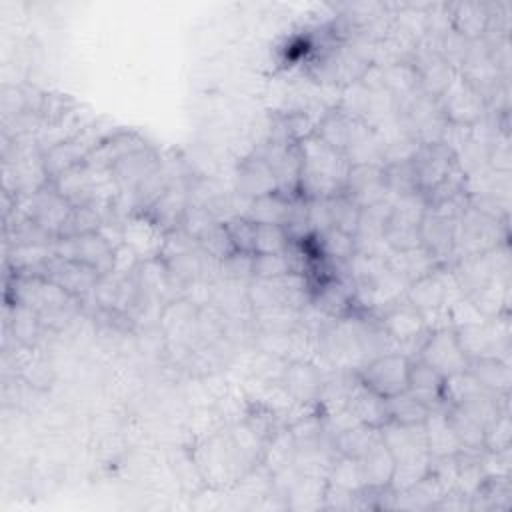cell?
I'll return each mask as SVG.
<instances>
[{
  "label": "cell",
  "mask_w": 512,
  "mask_h": 512,
  "mask_svg": "<svg viewBox=\"0 0 512 512\" xmlns=\"http://www.w3.org/2000/svg\"><path fill=\"white\" fill-rule=\"evenodd\" d=\"M408 370L410 356L400 350H392L368 360L356 370V376L366 388L386 400L408 390Z\"/></svg>",
  "instance_id": "7"
},
{
  "label": "cell",
  "mask_w": 512,
  "mask_h": 512,
  "mask_svg": "<svg viewBox=\"0 0 512 512\" xmlns=\"http://www.w3.org/2000/svg\"><path fill=\"white\" fill-rule=\"evenodd\" d=\"M198 244H200V248H202L208 256H212V258L218 260V262L236 252V250H234V244H232V240H230V236H228V230H226V226H224L222 220L216 222L212 228H208V230L198 238Z\"/></svg>",
  "instance_id": "42"
},
{
  "label": "cell",
  "mask_w": 512,
  "mask_h": 512,
  "mask_svg": "<svg viewBox=\"0 0 512 512\" xmlns=\"http://www.w3.org/2000/svg\"><path fill=\"white\" fill-rule=\"evenodd\" d=\"M6 296L8 302L32 308L40 316L44 328L50 330L66 328L84 304L80 298L38 274H14Z\"/></svg>",
  "instance_id": "1"
},
{
  "label": "cell",
  "mask_w": 512,
  "mask_h": 512,
  "mask_svg": "<svg viewBox=\"0 0 512 512\" xmlns=\"http://www.w3.org/2000/svg\"><path fill=\"white\" fill-rule=\"evenodd\" d=\"M290 262L284 252L280 254H254L252 256V278L272 280L290 274Z\"/></svg>",
  "instance_id": "44"
},
{
  "label": "cell",
  "mask_w": 512,
  "mask_h": 512,
  "mask_svg": "<svg viewBox=\"0 0 512 512\" xmlns=\"http://www.w3.org/2000/svg\"><path fill=\"white\" fill-rule=\"evenodd\" d=\"M300 144V184L298 194L314 200V198H332L342 194L344 182L350 170V162L346 156L328 144H324L318 136H308Z\"/></svg>",
  "instance_id": "2"
},
{
  "label": "cell",
  "mask_w": 512,
  "mask_h": 512,
  "mask_svg": "<svg viewBox=\"0 0 512 512\" xmlns=\"http://www.w3.org/2000/svg\"><path fill=\"white\" fill-rule=\"evenodd\" d=\"M466 370L472 374V378L490 394H508L512 376H510V364L498 356H478L468 358Z\"/></svg>",
  "instance_id": "25"
},
{
  "label": "cell",
  "mask_w": 512,
  "mask_h": 512,
  "mask_svg": "<svg viewBox=\"0 0 512 512\" xmlns=\"http://www.w3.org/2000/svg\"><path fill=\"white\" fill-rule=\"evenodd\" d=\"M346 410L354 416L356 422L376 426L380 428L382 424L388 422V412H386V400L366 388L358 376L354 378L348 398H346Z\"/></svg>",
  "instance_id": "23"
},
{
  "label": "cell",
  "mask_w": 512,
  "mask_h": 512,
  "mask_svg": "<svg viewBox=\"0 0 512 512\" xmlns=\"http://www.w3.org/2000/svg\"><path fill=\"white\" fill-rule=\"evenodd\" d=\"M510 414L508 410L502 412L488 428H486V436H484V450H506L510 448Z\"/></svg>",
  "instance_id": "47"
},
{
  "label": "cell",
  "mask_w": 512,
  "mask_h": 512,
  "mask_svg": "<svg viewBox=\"0 0 512 512\" xmlns=\"http://www.w3.org/2000/svg\"><path fill=\"white\" fill-rule=\"evenodd\" d=\"M252 256L244 252H234L218 262V280L248 284L252 280Z\"/></svg>",
  "instance_id": "43"
},
{
  "label": "cell",
  "mask_w": 512,
  "mask_h": 512,
  "mask_svg": "<svg viewBox=\"0 0 512 512\" xmlns=\"http://www.w3.org/2000/svg\"><path fill=\"white\" fill-rule=\"evenodd\" d=\"M412 166L418 180V190L422 194L430 192L440 184L452 170L458 168L456 154L442 142L420 144L412 156Z\"/></svg>",
  "instance_id": "12"
},
{
  "label": "cell",
  "mask_w": 512,
  "mask_h": 512,
  "mask_svg": "<svg viewBox=\"0 0 512 512\" xmlns=\"http://www.w3.org/2000/svg\"><path fill=\"white\" fill-rule=\"evenodd\" d=\"M296 462V442L290 432V428H278L266 442L264 446V456H262V466L270 472L276 474Z\"/></svg>",
  "instance_id": "33"
},
{
  "label": "cell",
  "mask_w": 512,
  "mask_h": 512,
  "mask_svg": "<svg viewBox=\"0 0 512 512\" xmlns=\"http://www.w3.org/2000/svg\"><path fill=\"white\" fill-rule=\"evenodd\" d=\"M324 382H326V376L316 362L308 358L284 362L280 384L284 386L286 394L298 404H304V406L316 404Z\"/></svg>",
  "instance_id": "14"
},
{
  "label": "cell",
  "mask_w": 512,
  "mask_h": 512,
  "mask_svg": "<svg viewBox=\"0 0 512 512\" xmlns=\"http://www.w3.org/2000/svg\"><path fill=\"white\" fill-rule=\"evenodd\" d=\"M380 436L396 462L428 454L424 424H398L388 420L380 426Z\"/></svg>",
  "instance_id": "21"
},
{
  "label": "cell",
  "mask_w": 512,
  "mask_h": 512,
  "mask_svg": "<svg viewBox=\"0 0 512 512\" xmlns=\"http://www.w3.org/2000/svg\"><path fill=\"white\" fill-rule=\"evenodd\" d=\"M290 242L284 226L254 224V254H280Z\"/></svg>",
  "instance_id": "41"
},
{
  "label": "cell",
  "mask_w": 512,
  "mask_h": 512,
  "mask_svg": "<svg viewBox=\"0 0 512 512\" xmlns=\"http://www.w3.org/2000/svg\"><path fill=\"white\" fill-rule=\"evenodd\" d=\"M392 268L410 284L412 280L430 274L436 266H440L422 246L404 250V252H392L388 256Z\"/></svg>",
  "instance_id": "34"
},
{
  "label": "cell",
  "mask_w": 512,
  "mask_h": 512,
  "mask_svg": "<svg viewBox=\"0 0 512 512\" xmlns=\"http://www.w3.org/2000/svg\"><path fill=\"white\" fill-rule=\"evenodd\" d=\"M292 198L282 192H270L264 196H258L246 204L244 218H248L254 224H278L284 226L292 208Z\"/></svg>",
  "instance_id": "29"
},
{
  "label": "cell",
  "mask_w": 512,
  "mask_h": 512,
  "mask_svg": "<svg viewBox=\"0 0 512 512\" xmlns=\"http://www.w3.org/2000/svg\"><path fill=\"white\" fill-rule=\"evenodd\" d=\"M444 382L446 378L420 358H410L408 390L420 398L430 410L444 406Z\"/></svg>",
  "instance_id": "22"
},
{
  "label": "cell",
  "mask_w": 512,
  "mask_h": 512,
  "mask_svg": "<svg viewBox=\"0 0 512 512\" xmlns=\"http://www.w3.org/2000/svg\"><path fill=\"white\" fill-rule=\"evenodd\" d=\"M454 244H456V222L426 210L420 222V246L438 264H450L454 258Z\"/></svg>",
  "instance_id": "18"
},
{
  "label": "cell",
  "mask_w": 512,
  "mask_h": 512,
  "mask_svg": "<svg viewBox=\"0 0 512 512\" xmlns=\"http://www.w3.org/2000/svg\"><path fill=\"white\" fill-rule=\"evenodd\" d=\"M416 358L430 364L444 378L464 372L468 366V356L464 354L452 326H442V328L430 330L424 336L422 344L418 346Z\"/></svg>",
  "instance_id": "9"
},
{
  "label": "cell",
  "mask_w": 512,
  "mask_h": 512,
  "mask_svg": "<svg viewBox=\"0 0 512 512\" xmlns=\"http://www.w3.org/2000/svg\"><path fill=\"white\" fill-rule=\"evenodd\" d=\"M426 208L428 204L422 192L390 200L384 240L392 252H404L420 246V222Z\"/></svg>",
  "instance_id": "4"
},
{
  "label": "cell",
  "mask_w": 512,
  "mask_h": 512,
  "mask_svg": "<svg viewBox=\"0 0 512 512\" xmlns=\"http://www.w3.org/2000/svg\"><path fill=\"white\" fill-rule=\"evenodd\" d=\"M446 406V404H444ZM444 406L432 408L430 414L424 420V430H426V444H428V454L432 458H446V456H456L462 446L458 438L454 436L448 420H446V410Z\"/></svg>",
  "instance_id": "28"
},
{
  "label": "cell",
  "mask_w": 512,
  "mask_h": 512,
  "mask_svg": "<svg viewBox=\"0 0 512 512\" xmlns=\"http://www.w3.org/2000/svg\"><path fill=\"white\" fill-rule=\"evenodd\" d=\"M52 250L58 258L80 262L98 276L110 274L116 266V246L102 232H86L56 238Z\"/></svg>",
  "instance_id": "6"
},
{
  "label": "cell",
  "mask_w": 512,
  "mask_h": 512,
  "mask_svg": "<svg viewBox=\"0 0 512 512\" xmlns=\"http://www.w3.org/2000/svg\"><path fill=\"white\" fill-rule=\"evenodd\" d=\"M450 12V24L452 30L464 36L466 40H482L488 24H490V4L482 2H458V4H448Z\"/></svg>",
  "instance_id": "24"
},
{
  "label": "cell",
  "mask_w": 512,
  "mask_h": 512,
  "mask_svg": "<svg viewBox=\"0 0 512 512\" xmlns=\"http://www.w3.org/2000/svg\"><path fill=\"white\" fill-rule=\"evenodd\" d=\"M216 222H220V218L204 208V206H196V204H188L184 220H182V230H186L190 236H194L196 240L208 230L212 228Z\"/></svg>",
  "instance_id": "46"
},
{
  "label": "cell",
  "mask_w": 512,
  "mask_h": 512,
  "mask_svg": "<svg viewBox=\"0 0 512 512\" xmlns=\"http://www.w3.org/2000/svg\"><path fill=\"white\" fill-rule=\"evenodd\" d=\"M222 222L228 230V236L234 244V250L244 252V254H254V222H250L242 214L224 218Z\"/></svg>",
  "instance_id": "45"
},
{
  "label": "cell",
  "mask_w": 512,
  "mask_h": 512,
  "mask_svg": "<svg viewBox=\"0 0 512 512\" xmlns=\"http://www.w3.org/2000/svg\"><path fill=\"white\" fill-rule=\"evenodd\" d=\"M148 148L146 140L136 134V132H126V130H116L110 136H106L84 160L90 168L98 172H110L122 158L128 154Z\"/></svg>",
  "instance_id": "20"
},
{
  "label": "cell",
  "mask_w": 512,
  "mask_h": 512,
  "mask_svg": "<svg viewBox=\"0 0 512 512\" xmlns=\"http://www.w3.org/2000/svg\"><path fill=\"white\" fill-rule=\"evenodd\" d=\"M430 466H432L430 454H422V456H414V458L396 462L388 488L394 492H404V490L412 488L414 484H418L422 478L428 476Z\"/></svg>",
  "instance_id": "38"
},
{
  "label": "cell",
  "mask_w": 512,
  "mask_h": 512,
  "mask_svg": "<svg viewBox=\"0 0 512 512\" xmlns=\"http://www.w3.org/2000/svg\"><path fill=\"white\" fill-rule=\"evenodd\" d=\"M188 184L190 180L176 178L170 184V188L144 214H138V216H144L162 234L182 228V220L190 204Z\"/></svg>",
  "instance_id": "16"
},
{
  "label": "cell",
  "mask_w": 512,
  "mask_h": 512,
  "mask_svg": "<svg viewBox=\"0 0 512 512\" xmlns=\"http://www.w3.org/2000/svg\"><path fill=\"white\" fill-rule=\"evenodd\" d=\"M328 208H330V224H332V228L342 230V232L354 236L362 208H358L344 192L328 198Z\"/></svg>",
  "instance_id": "40"
},
{
  "label": "cell",
  "mask_w": 512,
  "mask_h": 512,
  "mask_svg": "<svg viewBox=\"0 0 512 512\" xmlns=\"http://www.w3.org/2000/svg\"><path fill=\"white\" fill-rule=\"evenodd\" d=\"M354 122H356V118L346 114L338 104L330 106L318 118L314 136H318L324 144H328L330 148L344 154L348 148L352 130H354Z\"/></svg>",
  "instance_id": "26"
},
{
  "label": "cell",
  "mask_w": 512,
  "mask_h": 512,
  "mask_svg": "<svg viewBox=\"0 0 512 512\" xmlns=\"http://www.w3.org/2000/svg\"><path fill=\"white\" fill-rule=\"evenodd\" d=\"M326 486L340 490V492H348V494H356L364 488V480H362V472H360V462L348 456H336L328 468L326 474Z\"/></svg>",
  "instance_id": "36"
},
{
  "label": "cell",
  "mask_w": 512,
  "mask_h": 512,
  "mask_svg": "<svg viewBox=\"0 0 512 512\" xmlns=\"http://www.w3.org/2000/svg\"><path fill=\"white\" fill-rule=\"evenodd\" d=\"M358 462H360L364 488L384 490L390 486L396 460H394L392 452L386 448V444L382 442V436Z\"/></svg>",
  "instance_id": "27"
},
{
  "label": "cell",
  "mask_w": 512,
  "mask_h": 512,
  "mask_svg": "<svg viewBox=\"0 0 512 512\" xmlns=\"http://www.w3.org/2000/svg\"><path fill=\"white\" fill-rule=\"evenodd\" d=\"M36 274L44 276L46 280H50L54 284H58L60 288H64L72 296L80 298L82 302L88 296L92 298L96 282L100 278L92 268H88L80 262H74V260L58 258L56 254H52Z\"/></svg>",
  "instance_id": "13"
},
{
  "label": "cell",
  "mask_w": 512,
  "mask_h": 512,
  "mask_svg": "<svg viewBox=\"0 0 512 512\" xmlns=\"http://www.w3.org/2000/svg\"><path fill=\"white\" fill-rule=\"evenodd\" d=\"M382 66V82L384 90L390 92L396 100L410 96L412 92L420 90L416 70L410 60L392 62V64H380Z\"/></svg>",
  "instance_id": "35"
},
{
  "label": "cell",
  "mask_w": 512,
  "mask_h": 512,
  "mask_svg": "<svg viewBox=\"0 0 512 512\" xmlns=\"http://www.w3.org/2000/svg\"><path fill=\"white\" fill-rule=\"evenodd\" d=\"M162 166V160L158 156V152L148 146L142 150H136L132 154H128L126 158H122L112 170H110V178L114 182V186L118 188L120 196H132L134 190L154 172Z\"/></svg>",
  "instance_id": "17"
},
{
  "label": "cell",
  "mask_w": 512,
  "mask_h": 512,
  "mask_svg": "<svg viewBox=\"0 0 512 512\" xmlns=\"http://www.w3.org/2000/svg\"><path fill=\"white\" fill-rule=\"evenodd\" d=\"M358 208H368L390 200L384 166L376 164H354L348 170L344 190Z\"/></svg>",
  "instance_id": "15"
},
{
  "label": "cell",
  "mask_w": 512,
  "mask_h": 512,
  "mask_svg": "<svg viewBox=\"0 0 512 512\" xmlns=\"http://www.w3.org/2000/svg\"><path fill=\"white\" fill-rule=\"evenodd\" d=\"M386 412L390 422L424 424L426 416L430 414V408L410 390H404L392 398H386Z\"/></svg>",
  "instance_id": "37"
},
{
  "label": "cell",
  "mask_w": 512,
  "mask_h": 512,
  "mask_svg": "<svg viewBox=\"0 0 512 512\" xmlns=\"http://www.w3.org/2000/svg\"><path fill=\"white\" fill-rule=\"evenodd\" d=\"M438 108L448 124L470 126V128L484 122L490 112L486 98L460 74L438 96Z\"/></svg>",
  "instance_id": "8"
},
{
  "label": "cell",
  "mask_w": 512,
  "mask_h": 512,
  "mask_svg": "<svg viewBox=\"0 0 512 512\" xmlns=\"http://www.w3.org/2000/svg\"><path fill=\"white\" fill-rule=\"evenodd\" d=\"M378 320L386 330V334L390 336V340L396 344V348L414 344L416 340L422 342L424 336L428 334V324L424 314L416 306H412L406 298H400L388 308H384Z\"/></svg>",
  "instance_id": "11"
},
{
  "label": "cell",
  "mask_w": 512,
  "mask_h": 512,
  "mask_svg": "<svg viewBox=\"0 0 512 512\" xmlns=\"http://www.w3.org/2000/svg\"><path fill=\"white\" fill-rule=\"evenodd\" d=\"M502 244H508L506 220L468 206V210L456 222V244L452 262L464 256L484 254Z\"/></svg>",
  "instance_id": "3"
},
{
  "label": "cell",
  "mask_w": 512,
  "mask_h": 512,
  "mask_svg": "<svg viewBox=\"0 0 512 512\" xmlns=\"http://www.w3.org/2000/svg\"><path fill=\"white\" fill-rule=\"evenodd\" d=\"M444 410H446V420L454 436L458 438L462 450H484L486 428L480 422H476L470 414H466L460 406L446 404Z\"/></svg>",
  "instance_id": "32"
},
{
  "label": "cell",
  "mask_w": 512,
  "mask_h": 512,
  "mask_svg": "<svg viewBox=\"0 0 512 512\" xmlns=\"http://www.w3.org/2000/svg\"><path fill=\"white\" fill-rule=\"evenodd\" d=\"M16 216H24L38 224L44 232L58 238L74 210V206L48 182L40 190L14 198Z\"/></svg>",
  "instance_id": "5"
},
{
  "label": "cell",
  "mask_w": 512,
  "mask_h": 512,
  "mask_svg": "<svg viewBox=\"0 0 512 512\" xmlns=\"http://www.w3.org/2000/svg\"><path fill=\"white\" fill-rule=\"evenodd\" d=\"M384 174H386V184H388V196H390V200H392V198H400V196H408V194L420 192V190H418L416 172H414V166H412L410 160L384 166Z\"/></svg>",
  "instance_id": "39"
},
{
  "label": "cell",
  "mask_w": 512,
  "mask_h": 512,
  "mask_svg": "<svg viewBox=\"0 0 512 512\" xmlns=\"http://www.w3.org/2000/svg\"><path fill=\"white\" fill-rule=\"evenodd\" d=\"M234 190L242 200H246V204L258 196L278 190L274 174L254 150L246 158H242V162L238 164V170L234 176Z\"/></svg>",
  "instance_id": "19"
},
{
  "label": "cell",
  "mask_w": 512,
  "mask_h": 512,
  "mask_svg": "<svg viewBox=\"0 0 512 512\" xmlns=\"http://www.w3.org/2000/svg\"><path fill=\"white\" fill-rule=\"evenodd\" d=\"M6 326L14 336V340L20 346H28V348L34 346L40 340L42 330H46L40 316L32 308L18 302H8Z\"/></svg>",
  "instance_id": "31"
},
{
  "label": "cell",
  "mask_w": 512,
  "mask_h": 512,
  "mask_svg": "<svg viewBox=\"0 0 512 512\" xmlns=\"http://www.w3.org/2000/svg\"><path fill=\"white\" fill-rule=\"evenodd\" d=\"M254 152L268 164L276 178L278 192L298 196L300 184V144L288 140H264Z\"/></svg>",
  "instance_id": "10"
},
{
  "label": "cell",
  "mask_w": 512,
  "mask_h": 512,
  "mask_svg": "<svg viewBox=\"0 0 512 512\" xmlns=\"http://www.w3.org/2000/svg\"><path fill=\"white\" fill-rule=\"evenodd\" d=\"M380 440V428L356 422L334 434L336 454L360 460Z\"/></svg>",
  "instance_id": "30"
}]
</instances>
